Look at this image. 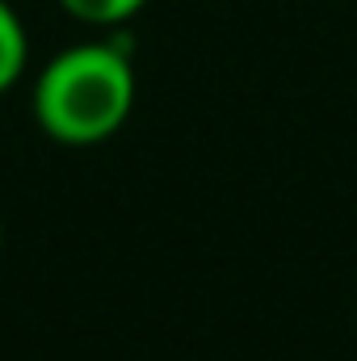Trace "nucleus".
Instances as JSON below:
<instances>
[{"label": "nucleus", "mask_w": 357, "mask_h": 361, "mask_svg": "<svg viewBox=\"0 0 357 361\" xmlns=\"http://www.w3.org/2000/svg\"><path fill=\"white\" fill-rule=\"evenodd\" d=\"M135 63L118 42H72L42 63L30 89L38 130L59 147H97L135 114Z\"/></svg>", "instance_id": "1"}, {"label": "nucleus", "mask_w": 357, "mask_h": 361, "mask_svg": "<svg viewBox=\"0 0 357 361\" xmlns=\"http://www.w3.org/2000/svg\"><path fill=\"white\" fill-rule=\"evenodd\" d=\"M25 63H30L25 21H21V13L8 0H0V97L25 76Z\"/></svg>", "instance_id": "2"}, {"label": "nucleus", "mask_w": 357, "mask_h": 361, "mask_svg": "<svg viewBox=\"0 0 357 361\" xmlns=\"http://www.w3.org/2000/svg\"><path fill=\"white\" fill-rule=\"evenodd\" d=\"M72 21L92 25V30H114L126 25L131 17H139L147 8V0H55Z\"/></svg>", "instance_id": "3"}, {"label": "nucleus", "mask_w": 357, "mask_h": 361, "mask_svg": "<svg viewBox=\"0 0 357 361\" xmlns=\"http://www.w3.org/2000/svg\"><path fill=\"white\" fill-rule=\"evenodd\" d=\"M0 252H4V219H0Z\"/></svg>", "instance_id": "4"}]
</instances>
